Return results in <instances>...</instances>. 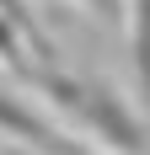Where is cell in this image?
Returning a JSON list of instances; mask_svg holds the SVG:
<instances>
[{
	"instance_id": "1",
	"label": "cell",
	"mask_w": 150,
	"mask_h": 155,
	"mask_svg": "<svg viewBox=\"0 0 150 155\" xmlns=\"http://www.w3.org/2000/svg\"><path fill=\"white\" fill-rule=\"evenodd\" d=\"M27 86H38V96L48 107L59 118H70L80 134H91V144H102L107 155H145L150 150L145 118L129 107V96L118 86H107L97 75H75L64 64H43Z\"/></svg>"
},
{
	"instance_id": "2",
	"label": "cell",
	"mask_w": 150,
	"mask_h": 155,
	"mask_svg": "<svg viewBox=\"0 0 150 155\" xmlns=\"http://www.w3.org/2000/svg\"><path fill=\"white\" fill-rule=\"evenodd\" d=\"M0 139H16V144H27L38 155H91L80 139H70V128H59L54 118H43L11 86H0Z\"/></svg>"
},
{
	"instance_id": "3",
	"label": "cell",
	"mask_w": 150,
	"mask_h": 155,
	"mask_svg": "<svg viewBox=\"0 0 150 155\" xmlns=\"http://www.w3.org/2000/svg\"><path fill=\"white\" fill-rule=\"evenodd\" d=\"M86 5H107V0H86Z\"/></svg>"
},
{
	"instance_id": "4",
	"label": "cell",
	"mask_w": 150,
	"mask_h": 155,
	"mask_svg": "<svg viewBox=\"0 0 150 155\" xmlns=\"http://www.w3.org/2000/svg\"><path fill=\"white\" fill-rule=\"evenodd\" d=\"M102 155H107V150H102Z\"/></svg>"
}]
</instances>
